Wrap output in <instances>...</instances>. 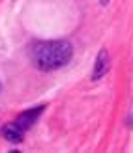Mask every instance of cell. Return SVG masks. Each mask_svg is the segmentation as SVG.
Wrapping results in <instances>:
<instances>
[{
  "label": "cell",
  "mask_w": 133,
  "mask_h": 153,
  "mask_svg": "<svg viewBox=\"0 0 133 153\" xmlns=\"http://www.w3.org/2000/svg\"><path fill=\"white\" fill-rule=\"evenodd\" d=\"M109 67H111V58H109L107 49H101L98 52L96 64H94V71H92V80H99L109 73Z\"/></svg>",
  "instance_id": "obj_3"
},
{
  "label": "cell",
  "mask_w": 133,
  "mask_h": 153,
  "mask_svg": "<svg viewBox=\"0 0 133 153\" xmlns=\"http://www.w3.org/2000/svg\"><path fill=\"white\" fill-rule=\"evenodd\" d=\"M0 134H2L8 142H11V144H21L23 140H25V131H23L15 121H10V123L2 125Z\"/></svg>",
  "instance_id": "obj_4"
},
{
  "label": "cell",
  "mask_w": 133,
  "mask_h": 153,
  "mask_svg": "<svg viewBox=\"0 0 133 153\" xmlns=\"http://www.w3.org/2000/svg\"><path fill=\"white\" fill-rule=\"evenodd\" d=\"M43 110H45V105H40V106H36V108L25 110V112H23L17 120H15V123H17V125L23 129V131L26 133L28 129H30V127H32L36 121H38V118L41 116V112H43Z\"/></svg>",
  "instance_id": "obj_2"
},
{
  "label": "cell",
  "mask_w": 133,
  "mask_h": 153,
  "mask_svg": "<svg viewBox=\"0 0 133 153\" xmlns=\"http://www.w3.org/2000/svg\"><path fill=\"white\" fill-rule=\"evenodd\" d=\"M73 47L66 39L38 41L32 47V62L40 71H56L69 64Z\"/></svg>",
  "instance_id": "obj_1"
},
{
  "label": "cell",
  "mask_w": 133,
  "mask_h": 153,
  "mask_svg": "<svg viewBox=\"0 0 133 153\" xmlns=\"http://www.w3.org/2000/svg\"><path fill=\"white\" fill-rule=\"evenodd\" d=\"M99 4H101V6H107V4H109V0H99Z\"/></svg>",
  "instance_id": "obj_5"
}]
</instances>
